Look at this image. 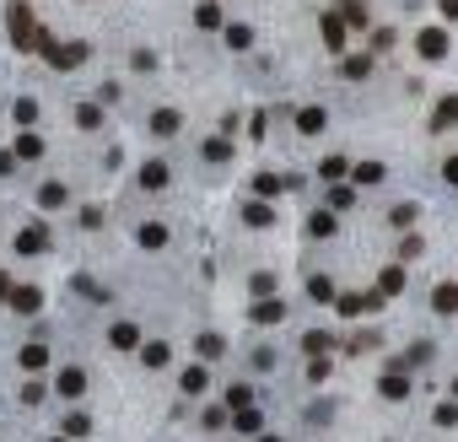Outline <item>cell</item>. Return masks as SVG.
I'll list each match as a JSON object with an SVG mask.
<instances>
[{"instance_id": "11", "label": "cell", "mask_w": 458, "mask_h": 442, "mask_svg": "<svg viewBox=\"0 0 458 442\" xmlns=\"http://www.w3.org/2000/svg\"><path fill=\"white\" fill-rule=\"evenodd\" d=\"M11 307H16V313H38V307H44V292H38V286H16Z\"/></svg>"}, {"instance_id": "39", "label": "cell", "mask_w": 458, "mask_h": 442, "mask_svg": "<svg viewBox=\"0 0 458 442\" xmlns=\"http://www.w3.org/2000/svg\"><path fill=\"white\" fill-rule=\"evenodd\" d=\"M119 98H124V92H119V81H103V86H97V103H103V108H113Z\"/></svg>"}, {"instance_id": "8", "label": "cell", "mask_w": 458, "mask_h": 442, "mask_svg": "<svg viewBox=\"0 0 458 442\" xmlns=\"http://www.w3.org/2000/svg\"><path fill=\"white\" fill-rule=\"evenodd\" d=\"M415 43H421V54H426V60H442V54H447V33H442V27H426V33L415 38Z\"/></svg>"}, {"instance_id": "24", "label": "cell", "mask_w": 458, "mask_h": 442, "mask_svg": "<svg viewBox=\"0 0 458 442\" xmlns=\"http://www.w3.org/2000/svg\"><path fill=\"white\" fill-rule=\"evenodd\" d=\"M243 221H248V227H270L275 216H270V205H265V200H253V205H243Z\"/></svg>"}, {"instance_id": "2", "label": "cell", "mask_w": 458, "mask_h": 442, "mask_svg": "<svg viewBox=\"0 0 458 442\" xmlns=\"http://www.w3.org/2000/svg\"><path fill=\"white\" fill-rule=\"evenodd\" d=\"M86 43L81 38H71V43H54V54H49V65H54V71H76V65H86Z\"/></svg>"}, {"instance_id": "45", "label": "cell", "mask_w": 458, "mask_h": 442, "mask_svg": "<svg viewBox=\"0 0 458 442\" xmlns=\"http://www.w3.org/2000/svg\"><path fill=\"white\" fill-rule=\"evenodd\" d=\"M340 11H345V22H350V27H362V22H367V11H362V6H356V0H345Z\"/></svg>"}, {"instance_id": "42", "label": "cell", "mask_w": 458, "mask_h": 442, "mask_svg": "<svg viewBox=\"0 0 458 442\" xmlns=\"http://www.w3.org/2000/svg\"><path fill=\"white\" fill-rule=\"evenodd\" d=\"M227 43H232V49H248L253 33H248V27H227Z\"/></svg>"}, {"instance_id": "33", "label": "cell", "mask_w": 458, "mask_h": 442, "mask_svg": "<svg viewBox=\"0 0 458 442\" xmlns=\"http://www.w3.org/2000/svg\"><path fill=\"white\" fill-rule=\"evenodd\" d=\"M350 200H356V189H350V184H335V189H329V210H345Z\"/></svg>"}, {"instance_id": "44", "label": "cell", "mask_w": 458, "mask_h": 442, "mask_svg": "<svg viewBox=\"0 0 458 442\" xmlns=\"http://www.w3.org/2000/svg\"><path fill=\"white\" fill-rule=\"evenodd\" d=\"M238 431H259V410H253V405L238 410Z\"/></svg>"}, {"instance_id": "17", "label": "cell", "mask_w": 458, "mask_h": 442, "mask_svg": "<svg viewBox=\"0 0 458 442\" xmlns=\"http://www.w3.org/2000/svg\"><path fill=\"white\" fill-rule=\"evenodd\" d=\"M324 124H329V113H324V108H302V113H297V130H302V135H318Z\"/></svg>"}, {"instance_id": "21", "label": "cell", "mask_w": 458, "mask_h": 442, "mask_svg": "<svg viewBox=\"0 0 458 442\" xmlns=\"http://www.w3.org/2000/svg\"><path fill=\"white\" fill-rule=\"evenodd\" d=\"M141 361H146V367H168V361H173V351H168L162 340H151V345H141Z\"/></svg>"}, {"instance_id": "16", "label": "cell", "mask_w": 458, "mask_h": 442, "mask_svg": "<svg viewBox=\"0 0 458 442\" xmlns=\"http://www.w3.org/2000/svg\"><path fill=\"white\" fill-rule=\"evenodd\" d=\"M350 178H356V184H362V189L383 184V162H356V168H350Z\"/></svg>"}, {"instance_id": "28", "label": "cell", "mask_w": 458, "mask_h": 442, "mask_svg": "<svg viewBox=\"0 0 458 442\" xmlns=\"http://www.w3.org/2000/svg\"><path fill=\"white\" fill-rule=\"evenodd\" d=\"M377 292H383V297L404 292V270H399V264H388V270H383V281H377Z\"/></svg>"}, {"instance_id": "3", "label": "cell", "mask_w": 458, "mask_h": 442, "mask_svg": "<svg viewBox=\"0 0 458 442\" xmlns=\"http://www.w3.org/2000/svg\"><path fill=\"white\" fill-rule=\"evenodd\" d=\"M297 184H302V178H291V173H286V178H280V173H259V178H253V195L275 200V195H286V189H297Z\"/></svg>"}, {"instance_id": "5", "label": "cell", "mask_w": 458, "mask_h": 442, "mask_svg": "<svg viewBox=\"0 0 458 442\" xmlns=\"http://www.w3.org/2000/svg\"><path fill=\"white\" fill-rule=\"evenodd\" d=\"M432 307L442 313V319H458V281H442L432 292Z\"/></svg>"}, {"instance_id": "54", "label": "cell", "mask_w": 458, "mask_h": 442, "mask_svg": "<svg viewBox=\"0 0 458 442\" xmlns=\"http://www.w3.org/2000/svg\"><path fill=\"white\" fill-rule=\"evenodd\" d=\"M205 6H210V0H205Z\"/></svg>"}, {"instance_id": "38", "label": "cell", "mask_w": 458, "mask_h": 442, "mask_svg": "<svg viewBox=\"0 0 458 442\" xmlns=\"http://www.w3.org/2000/svg\"><path fill=\"white\" fill-rule=\"evenodd\" d=\"M335 302H340V313H345V319H362V313H367L362 297H335Z\"/></svg>"}, {"instance_id": "1", "label": "cell", "mask_w": 458, "mask_h": 442, "mask_svg": "<svg viewBox=\"0 0 458 442\" xmlns=\"http://www.w3.org/2000/svg\"><path fill=\"white\" fill-rule=\"evenodd\" d=\"M6 33H11V43L22 54L38 43V22H33V6H27V0H11V6H6Z\"/></svg>"}, {"instance_id": "50", "label": "cell", "mask_w": 458, "mask_h": 442, "mask_svg": "<svg viewBox=\"0 0 458 442\" xmlns=\"http://www.w3.org/2000/svg\"><path fill=\"white\" fill-rule=\"evenodd\" d=\"M11 292H16V286H11V281H6V275H0V297H11Z\"/></svg>"}, {"instance_id": "49", "label": "cell", "mask_w": 458, "mask_h": 442, "mask_svg": "<svg viewBox=\"0 0 458 442\" xmlns=\"http://www.w3.org/2000/svg\"><path fill=\"white\" fill-rule=\"evenodd\" d=\"M0 173H11V151H0Z\"/></svg>"}, {"instance_id": "7", "label": "cell", "mask_w": 458, "mask_h": 442, "mask_svg": "<svg viewBox=\"0 0 458 442\" xmlns=\"http://www.w3.org/2000/svg\"><path fill=\"white\" fill-rule=\"evenodd\" d=\"M54 389H60L65 399H81V394H86V372L81 367H65L60 378H54Z\"/></svg>"}, {"instance_id": "23", "label": "cell", "mask_w": 458, "mask_h": 442, "mask_svg": "<svg viewBox=\"0 0 458 442\" xmlns=\"http://www.w3.org/2000/svg\"><path fill=\"white\" fill-rule=\"evenodd\" d=\"M194 351H200L205 361H216L221 351H227V340H221V334H200V340H194Z\"/></svg>"}, {"instance_id": "37", "label": "cell", "mask_w": 458, "mask_h": 442, "mask_svg": "<svg viewBox=\"0 0 458 442\" xmlns=\"http://www.w3.org/2000/svg\"><path fill=\"white\" fill-rule=\"evenodd\" d=\"M205 157H210V162H227V157H232V140H221V135L205 140Z\"/></svg>"}, {"instance_id": "31", "label": "cell", "mask_w": 458, "mask_h": 442, "mask_svg": "<svg viewBox=\"0 0 458 442\" xmlns=\"http://www.w3.org/2000/svg\"><path fill=\"white\" fill-rule=\"evenodd\" d=\"M205 383H210V378H205V367H200V361L183 372V394H205Z\"/></svg>"}, {"instance_id": "19", "label": "cell", "mask_w": 458, "mask_h": 442, "mask_svg": "<svg viewBox=\"0 0 458 442\" xmlns=\"http://www.w3.org/2000/svg\"><path fill=\"white\" fill-rule=\"evenodd\" d=\"M178 108H157V113H151V130H157V135H178Z\"/></svg>"}, {"instance_id": "25", "label": "cell", "mask_w": 458, "mask_h": 442, "mask_svg": "<svg viewBox=\"0 0 458 442\" xmlns=\"http://www.w3.org/2000/svg\"><path fill=\"white\" fill-rule=\"evenodd\" d=\"M227 405H232V416H238V410H248V405H253V389H248V383H232V389H227Z\"/></svg>"}, {"instance_id": "43", "label": "cell", "mask_w": 458, "mask_h": 442, "mask_svg": "<svg viewBox=\"0 0 458 442\" xmlns=\"http://www.w3.org/2000/svg\"><path fill=\"white\" fill-rule=\"evenodd\" d=\"M33 119H38V103L22 98V103H16V124H33Z\"/></svg>"}, {"instance_id": "4", "label": "cell", "mask_w": 458, "mask_h": 442, "mask_svg": "<svg viewBox=\"0 0 458 442\" xmlns=\"http://www.w3.org/2000/svg\"><path fill=\"white\" fill-rule=\"evenodd\" d=\"M44 248H49V227H44V221H33V227H22V232H16V254H44Z\"/></svg>"}, {"instance_id": "29", "label": "cell", "mask_w": 458, "mask_h": 442, "mask_svg": "<svg viewBox=\"0 0 458 442\" xmlns=\"http://www.w3.org/2000/svg\"><path fill=\"white\" fill-rule=\"evenodd\" d=\"M302 351H307V356H324V351H329V334L324 329H307V334H302Z\"/></svg>"}, {"instance_id": "26", "label": "cell", "mask_w": 458, "mask_h": 442, "mask_svg": "<svg viewBox=\"0 0 458 442\" xmlns=\"http://www.w3.org/2000/svg\"><path fill=\"white\" fill-rule=\"evenodd\" d=\"M76 124H81V130H97V124H103V103H81V108H76Z\"/></svg>"}, {"instance_id": "48", "label": "cell", "mask_w": 458, "mask_h": 442, "mask_svg": "<svg viewBox=\"0 0 458 442\" xmlns=\"http://www.w3.org/2000/svg\"><path fill=\"white\" fill-rule=\"evenodd\" d=\"M442 178H447V184H458V157H447V168H442Z\"/></svg>"}, {"instance_id": "27", "label": "cell", "mask_w": 458, "mask_h": 442, "mask_svg": "<svg viewBox=\"0 0 458 442\" xmlns=\"http://www.w3.org/2000/svg\"><path fill=\"white\" fill-rule=\"evenodd\" d=\"M318 173H324V184H335V178H345V173H350V162L345 157H324V162H318Z\"/></svg>"}, {"instance_id": "35", "label": "cell", "mask_w": 458, "mask_h": 442, "mask_svg": "<svg viewBox=\"0 0 458 442\" xmlns=\"http://www.w3.org/2000/svg\"><path fill=\"white\" fill-rule=\"evenodd\" d=\"M248 292H253V297H270V292H275V275H270V270H259V275L248 281Z\"/></svg>"}, {"instance_id": "10", "label": "cell", "mask_w": 458, "mask_h": 442, "mask_svg": "<svg viewBox=\"0 0 458 442\" xmlns=\"http://www.w3.org/2000/svg\"><path fill=\"white\" fill-rule=\"evenodd\" d=\"M168 178H173L168 162H146V168H141V189H151V195H157V189H168Z\"/></svg>"}, {"instance_id": "20", "label": "cell", "mask_w": 458, "mask_h": 442, "mask_svg": "<svg viewBox=\"0 0 458 442\" xmlns=\"http://www.w3.org/2000/svg\"><path fill=\"white\" fill-rule=\"evenodd\" d=\"M447 124H458V98H442L432 113V130H447Z\"/></svg>"}, {"instance_id": "12", "label": "cell", "mask_w": 458, "mask_h": 442, "mask_svg": "<svg viewBox=\"0 0 458 442\" xmlns=\"http://www.w3.org/2000/svg\"><path fill=\"white\" fill-rule=\"evenodd\" d=\"M11 151H16V157H22V162H38V157H44V135H33V130H22Z\"/></svg>"}, {"instance_id": "22", "label": "cell", "mask_w": 458, "mask_h": 442, "mask_svg": "<svg viewBox=\"0 0 458 442\" xmlns=\"http://www.w3.org/2000/svg\"><path fill=\"white\" fill-rule=\"evenodd\" d=\"M307 297L313 302H335V281L329 275H307Z\"/></svg>"}, {"instance_id": "53", "label": "cell", "mask_w": 458, "mask_h": 442, "mask_svg": "<svg viewBox=\"0 0 458 442\" xmlns=\"http://www.w3.org/2000/svg\"><path fill=\"white\" fill-rule=\"evenodd\" d=\"M60 442H71V437H60Z\"/></svg>"}, {"instance_id": "15", "label": "cell", "mask_w": 458, "mask_h": 442, "mask_svg": "<svg viewBox=\"0 0 458 442\" xmlns=\"http://www.w3.org/2000/svg\"><path fill=\"white\" fill-rule=\"evenodd\" d=\"M108 340L119 345V351H141V329H135V324H113Z\"/></svg>"}, {"instance_id": "34", "label": "cell", "mask_w": 458, "mask_h": 442, "mask_svg": "<svg viewBox=\"0 0 458 442\" xmlns=\"http://www.w3.org/2000/svg\"><path fill=\"white\" fill-rule=\"evenodd\" d=\"M367 71H372V54H356V60H345V76H350V81H362Z\"/></svg>"}, {"instance_id": "18", "label": "cell", "mask_w": 458, "mask_h": 442, "mask_svg": "<svg viewBox=\"0 0 458 442\" xmlns=\"http://www.w3.org/2000/svg\"><path fill=\"white\" fill-rule=\"evenodd\" d=\"M307 237H335V210H313L307 216Z\"/></svg>"}, {"instance_id": "40", "label": "cell", "mask_w": 458, "mask_h": 442, "mask_svg": "<svg viewBox=\"0 0 458 442\" xmlns=\"http://www.w3.org/2000/svg\"><path fill=\"white\" fill-rule=\"evenodd\" d=\"M194 22H200V27H221V6H200V11H194Z\"/></svg>"}, {"instance_id": "32", "label": "cell", "mask_w": 458, "mask_h": 442, "mask_svg": "<svg viewBox=\"0 0 458 442\" xmlns=\"http://www.w3.org/2000/svg\"><path fill=\"white\" fill-rule=\"evenodd\" d=\"M86 431H92V421H86L81 410H71V416H65V437H86Z\"/></svg>"}, {"instance_id": "6", "label": "cell", "mask_w": 458, "mask_h": 442, "mask_svg": "<svg viewBox=\"0 0 458 442\" xmlns=\"http://www.w3.org/2000/svg\"><path fill=\"white\" fill-rule=\"evenodd\" d=\"M248 319H253V324H280V319H286V302H275V297H259V302L248 307Z\"/></svg>"}, {"instance_id": "9", "label": "cell", "mask_w": 458, "mask_h": 442, "mask_svg": "<svg viewBox=\"0 0 458 442\" xmlns=\"http://www.w3.org/2000/svg\"><path fill=\"white\" fill-rule=\"evenodd\" d=\"M16 361H22V372H44L49 367V345H22V351H16Z\"/></svg>"}, {"instance_id": "13", "label": "cell", "mask_w": 458, "mask_h": 442, "mask_svg": "<svg viewBox=\"0 0 458 442\" xmlns=\"http://www.w3.org/2000/svg\"><path fill=\"white\" fill-rule=\"evenodd\" d=\"M65 200H71V189H65V184H54V178H49V184L38 189V205H44V210H60Z\"/></svg>"}, {"instance_id": "30", "label": "cell", "mask_w": 458, "mask_h": 442, "mask_svg": "<svg viewBox=\"0 0 458 442\" xmlns=\"http://www.w3.org/2000/svg\"><path fill=\"white\" fill-rule=\"evenodd\" d=\"M162 243H168V227L146 221V227H141V248H162Z\"/></svg>"}, {"instance_id": "41", "label": "cell", "mask_w": 458, "mask_h": 442, "mask_svg": "<svg viewBox=\"0 0 458 442\" xmlns=\"http://www.w3.org/2000/svg\"><path fill=\"white\" fill-rule=\"evenodd\" d=\"M437 426H458V405H453V399H442V405H437Z\"/></svg>"}, {"instance_id": "46", "label": "cell", "mask_w": 458, "mask_h": 442, "mask_svg": "<svg viewBox=\"0 0 458 442\" xmlns=\"http://www.w3.org/2000/svg\"><path fill=\"white\" fill-rule=\"evenodd\" d=\"M415 221V205H394V227H410Z\"/></svg>"}, {"instance_id": "36", "label": "cell", "mask_w": 458, "mask_h": 442, "mask_svg": "<svg viewBox=\"0 0 458 442\" xmlns=\"http://www.w3.org/2000/svg\"><path fill=\"white\" fill-rule=\"evenodd\" d=\"M383 394H388V399H404V394H410V383L399 378V372H388V378H383Z\"/></svg>"}, {"instance_id": "51", "label": "cell", "mask_w": 458, "mask_h": 442, "mask_svg": "<svg viewBox=\"0 0 458 442\" xmlns=\"http://www.w3.org/2000/svg\"><path fill=\"white\" fill-rule=\"evenodd\" d=\"M259 442H280V437H259Z\"/></svg>"}, {"instance_id": "14", "label": "cell", "mask_w": 458, "mask_h": 442, "mask_svg": "<svg viewBox=\"0 0 458 442\" xmlns=\"http://www.w3.org/2000/svg\"><path fill=\"white\" fill-rule=\"evenodd\" d=\"M318 27H324V43H329V49H340V43H345V16L324 11V22H318Z\"/></svg>"}, {"instance_id": "47", "label": "cell", "mask_w": 458, "mask_h": 442, "mask_svg": "<svg viewBox=\"0 0 458 442\" xmlns=\"http://www.w3.org/2000/svg\"><path fill=\"white\" fill-rule=\"evenodd\" d=\"M437 11H442V22H458V0H437Z\"/></svg>"}, {"instance_id": "52", "label": "cell", "mask_w": 458, "mask_h": 442, "mask_svg": "<svg viewBox=\"0 0 458 442\" xmlns=\"http://www.w3.org/2000/svg\"><path fill=\"white\" fill-rule=\"evenodd\" d=\"M453 399H458V383H453Z\"/></svg>"}]
</instances>
